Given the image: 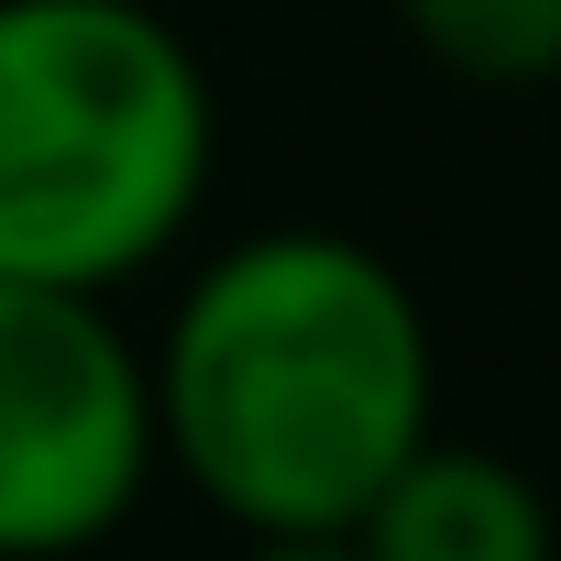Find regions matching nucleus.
<instances>
[{
  "label": "nucleus",
  "instance_id": "1",
  "mask_svg": "<svg viewBox=\"0 0 561 561\" xmlns=\"http://www.w3.org/2000/svg\"><path fill=\"white\" fill-rule=\"evenodd\" d=\"M154 462H176L242 539H342L375 484L440 430V353L419 287L353 231H242L187 275L144 353Z\"/></svg>",
  "mask_w": 561,
  "mask_h": 561
},
{
  "label": "nucleus",
  "instance_id": "4",
  "mask_svg": "<svg viewBox=\"0 0 561 561\" xmlns=\"http://www.w3.org/2000/svg\"><path fill=\"white\" fill-rule=\"evenodd\" d=\"M342 539H353V561H561L550 495L506 451L440 440V430L375 484V506Z\"/></svg>",
  "mask_w": 561,
  "mask_h": 561
},
{
  "label": "nucleus",
  "instance_id": "5",
  "mask_svg": "<svg viewBox=\"0 0 561 561\" xmlns=\"http://www.w3.org/2000/svg\"><path fill=\"white\" fill-rule=\"evenodd\" d=\"M386 12L462 89H550L561 78V0H386Z\"/></svg>",
  "mask_w": 561,
  "mask_h": 561
},
{
  "label": "nucleus",
  "instance_id": "2",
  "mask_svg": "<svg viewBox=\"0 0 561 561\" xmlns=\"http://www.w3.org/2000/svg\"><path fill=\"white\" fill-rule=\"evenodd\" d=\"M220 111L154 0H0V275L111 298L209 198Z\"/></svg>",
  "mask_w": 561,
  "mask_h": 561
},
{
  "label": "nucleus",
  "instance_id": "3",
  "mask_svg": "<svg viewBox=\"0 0 561 561\" xmlns=\"http://www.w3.org/2000/svg\"><path fill=\"white\" fill-rule=\"evenodd\" d=\"M154 484V397L111 298L0 275V561H78Z\"/></svg>",
  "mask_w": 561,
  "mask_h": 561
},
{
  "label": "nucleus",
  "instance_id": "6",
  "mask_svg": "<svg viewBox=\"0 0 561 561\" xmlns=\"http://www.w3.org/2000/svg\"><path fill=\"white\" fill-rule=\"evenodd\" d=\"M231 561H353V539H242Z\"/></svg>",
  "mask_w": 561,
  "mask_h": 561
}]
</instances>
